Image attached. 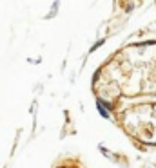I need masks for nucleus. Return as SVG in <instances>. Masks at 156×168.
<instances>
[{
	"label": "nucleus",
	"mask_w": 156,
	"mask_h": 168,
	"mask_svg": "<svg viewBox=\"0 0 156 168\" xmlns=\"http://www.w3.org/2000/svg\"><path fill=\"white\" fill-rule=\"evenodd\" d=\"M98 110H100V114L104 116V117H109V112L104 108V105H100V103H98Z\"/></svg>",
	"instance_id": "f257e3e1"
}]
</instances>
